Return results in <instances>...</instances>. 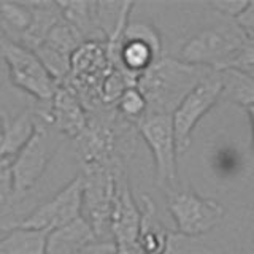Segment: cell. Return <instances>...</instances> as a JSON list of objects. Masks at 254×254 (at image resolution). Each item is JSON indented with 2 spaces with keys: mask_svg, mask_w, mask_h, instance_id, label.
<instances>
[{
  "mask_svg": "<svg viewBox=\"0 0 254 254\" xmlns=\"http://www.w3.org/2000/svg\"><path fill=\"white\" fill-rule=\"evenodd\" d=\"M230 68H237L243 71V73L250 75L251 78H254V40L246 38L243 48L240 50V53H238L234 65Z\"/></svg>",
  "mask_w": 254,
  "mask_h": 254,
  "instance_id": "obj_21",
  "label": "cell"
},
{
  "mask_svg": "<svg viewBox=\"0 0 254 254\" xmlns=\"http://www.w3.org/2000/svg\"><path fill=\"white\" fill-rule=\"evenodd\" d=\"M2 34L13 42L19 43L32 22V10L29 2H0Z\"/></svg>",
  "mask_w": 254,
  "mask_h": 254,
  "instance_id": "obj_18",
  "label": "cell"
},
{
  "mask_svg": "<svg viewBox=\"0 0 254 254\" xmlns=\"http://www.w3.org/2000/svg\"><path fill=\"white\" fill-rule=\"evenodd\" d=\"M245 42L246 37L237 22L224 19L190 37L181 46L178 59L192 65L222 71L234 65Z\"/></svg>",
  "mask_w": 254,
  "mask_h": 254,
  "instance_id": "obj_2",
  "label": "cell"
},
{
  "mask_svg": "<svg viewBox=\"0 0 254 254\" xmlns=\"http://www.w3.org/2000/svg\"><path fill=\"white\" fill-rule=\"evenodd\" d=\"M210 6L216 13H219L222 18L235 21L248 6V2L246 0H222V2H211Z\"/></svg>",
  "mask_w": 254,
  "mask_h": 254,
  "instance_id": "obj_22",
  "label": "cell"
},
{
  "mask_svg": "<svg viewBox=\"0 0 254 254\" xmlns=\"http://www.w3.org/2000/svg\"><path fill=\"white\" fill-rule=\"evenodd\" d=\"M211 71L214 70L162 56L137 81V87L148 102V115L172 116Z\"/></svg>",
  "mask_w": 254,
  "mask_h": 254,
  "instance_id": "obj_1",
  "label": "cell"
},
{
  "mask_svg": "<svg viewBox=\"0 0 254 254\" xmlns=\"http://www.w3.org/2000/svg\"><path fill=\"white\" fill-rule=\"evenodd\" d=\"M48 234L45 230L14 227L3 230L0 238L2 254H46Z\"/></svg>",
  "mask_w": 254,
  "mask_h": 254,
  "instance_id": "obj_16",
  "label": "cell"
},
{
  "mask_svg": "<svg viewBox=\"0 0 254 254\" xmlns=\"http://www.w3.org/2000/svg\"><path fill=\"white\" fill-rule=\"evenodd\" d=\"M16 202V188L10 162H0V229L5 226Z\"/></svg>",
  "mask_w": 254,
  "mask_h": 254,
  "instance_id": "obj_20",
  "label": "cell"
},
{
  "mask_svg": "<svg viewBox=\"0 0 254 254\" xmlns=\"http://www.w3.org/2000/svg\"><path fill=\"white\" fill-rule=\"evenodd\" d=\"M141 221L138 245L143 254H165L170 234L157 218L156 205L148 194L141 195Z\"/></svg>",
  "mask_w": 254,
  "mask_h": 254,
  "instance_id": "obj_14",
  "label": "cell"
},
{
  "mask_svg": "<svg viewBox=\"0 0 254 254\" xmlns=\"http://www.w3.org/2000/svg\"><path fill=\"white\" fill-rule=\"evenodd\" d=\"M127 172L126 167L113 169L107 165H81L84 188L83 216L92 226L97 240H113L111 219L118 194V178Z\"/></svg>",
  "mask_w": 254,
  "mask_h": 254,
  "instance_id": "obj_3",
  "label": "cell"
},
{
  "mask_svg": "<svg viewBox=\"0 0 254 254\" xmlns=\"http://www.w3.org/2000/svg\"><path fill=\"white\" fill-rule=\"evenodd\" d=\"M116 111L126 121L137 126L143 118L148 115V102L143 92L137 86L129 87L123 92V95L116 102Z\"/></svg>",
  "mask_w": 254,
  "mask_h": 254,
  "instance_id": "obj_19",
  "label": "cell"
},
{
  "mask_svg": "<svg viewBox=\"0 0 254 254\" xmlns=\"http://www.w3.org/2000/svg\"><path fill=\"white\" fill-rule=\"evenodd\" d=\"M167 210L178 234L188 238L210 234L224 218V208L216 200L181 188L167 192Z\"/></svg>",
  "mask_w": 254,
  "mask_h": 254,
  "instance_id": "obj_7",
  "label": "cell"
},
{
  "mask_svg": "<svg viewBox=\"0 0 254 254\" xmlns=\"http://www.w3.org/2000/svg\"><path fill=\"white\" fill-rule=\"evenodd\" d=\"M0 30H2V18H0Z\"/></svg>",
  "mask_w": 254,
  "mask_h": 254,
  "instance_id": "obj_26",
  "label": "cell"
},
{
  "mask_svg": "<svg viewBox=\"0 0 254 254\" xmlns=\"http://www.w3.org/2000/svg\"><path fill=\"white\" fill-rule=\"evenodd\" d=\"M35 115L56 132L73 140L84 132L89 123V111L67 83H61L53 100L45 103V108L37 110Z\"/></svg>",
  "mask_w": 254,
  "mask_h": 254,
  "instance_id": "obj_11",
  "label": "cell"
},
{
  "mask_svg": "<svg viewBox=\"0 0 254 254\" xmlns=\"http://www.w3.org/2000/svg\"><path fill=\"white\" fill-rule=\"evenodd\" d=\"M95 240L97 235L92 226L81 216L48 234L46 254H79Z\"/></svg>",
  "mask_w": 254,
  "mask_h": 254,
  "instance_id": "obj_13",
  "label": "cell"
},
{
  "mask_svg": "<svg viewBox=\"0 0 254 254\" xmlns=\"http://www.w3.org/2000/svg\"><path fill=\"white\" fill-rule=\"evenodd\" d=\"M162 58V38L153 24L129 21L119 43V68L137 79Z\"/></svg>",
  "mask_w": 254,
  "mask_h": 254,
  "instance_id": "obj_9",
  "label": "cell"
},
{
  "mask_svg": "<svg viewBox=\"0 0 254 254\" xmlns=\"http://www.w3.org/2000/svg\"><path fill=\"white\" fill-rule=\"evenodd\" d=\"M0 58L5 61L8 76L14 87L38 103H50L53 100L59 83L50 75L34 51L0 32Z\"/></svg>",
  "mask_w": 254,
  "mask_h": 254,
  "instance_id": "obj_4",
  "label": "cell"
},
{
  "mask_svg": "<svg viewBox=\"0 0 254 254\" xmlns=\"http://www.w3.org/2000/svg\"><path fill=\"white\" fill-rule=\"evenodd\" d=\"M138 133L153 154L157 186L170 192L180 188L178 181V146L175 138L172 116L146 115L137 124Z\"/></svg>",
  "mask_w": 254,
  "mask_h": 254,
  "instance_id": "obj_5",
  "label": "cell"
},
{
  "mask_svg": "<svg viewBox=\"0 0 254 254\" xmlns=\"http://www.w3.org/2000/svg\"><path fill=\"white\" fill-rule=\"evenodd\" d=\"M237 26L248 40H254V2H248L245 11L235 19Z\"/></svg>",
  "mask_w": 254,
  "mask_h": 254,
  "instance_id": "obj_23",
  "label": "cell"
},
{
  "mask_svg": "<svg viewBox=\"0 0 254 254\" xmlns=\"http://www.w3.org/2000/svg\"><path fill=\"white\" fill-rule=\"evenodd\" d=\"M32 10V22L26 34L19 40V45L35 51L50 35L56 24L62 21V13L58 2H29Z\"/></svg>",
  "mask_w": 254,
  "mask_h": 254,
  "instance_id": "obj_15",
  "label": "cell"
},
{
  "mask_svg": "<svg viewBox=\"0 0 254 254\" xmlns=\"http://www.w3.org/2000/svg\"><path fill=\"white\" fill-rule=\"evenodd\" d=\"M222 78V99L250 108L254 105V78L237 68H227L221 71Z\"/></svg>",
  "mask_w": 254,
  "mask_h": 254,
  "instance_id": "obj_17",
  "label": "cell"
},
{
  "mask_svg": "<svg viewBox=\"0 0 254 254\" xmlns=\"http://www.w3.org/2000/svg\"><path fill=\"white\" fill-rule=\"evenodd\" d=\"M251 119V129H253V151H254V105H251L250 108H246Z\"/></svg>",
  "mask_w": 254,
  "mask_h": 254,
  "instance_id": "obj_25",
  "label": "cell"
},
{
  "mask_svg": "<svg viewBox=\"0 0 254 254\" xmlns=\"http://www.w3.org/2000/svg\"><path fill=\"white\" fill-rule=\"evenodd\" d=\"M79 254H119V250L115 240H95Z\"/></svg>",
  "mask_w": 254,
  "mask_h": 254,
  "instance_id": "obj_24",
  "label": "cell"
},
{
  "mask_svg": "<svg viewBox=\"0 0 254 254\" xmlns=\"http://www.w3.org/2000/svg\"><path fill=\"white\" fill-rule=\"evenodd\" d=\"M0 116H2L0 162L11 164L34 135L37 129V116L32 110H22L18 115L0 113Z\"/></svg>",
  "mask_w": 254,
  "mask_h": 254,
  "instance_id": "obj_12",
  "label": "cell"
},
{
  "mask_svg": "<svg viewBox=\"0 0 254 254\" xmlns=\"http://www.w3.org/2000/svg\"><path fill=\"white\" fill-rule=\"evenodd\" d=\"M83 178L78 173L53 197L40 202L37 208L24 219L21 227L51 232L54 229L70 224L71 221L83 216Z\"/></svg>",
  "mask_w": 254,
  "mask_h": 254,
  "instance_id": "obj_10",
  "label": "cell"
},
{
  "mask_svg": "<svg viewBox=\"0 0 254 254\" xmlns=\"http://www.w3.org/2000/svg\"><path fill=\"white\" fill-rule=\"evenodd\" d=\"M51 129L53 127L37 118L34 135L11 162L16 198H21L37 189L38 183L45 178L54 154L58 153L59 141L54 138Z\"/></svg>",
  "mask_w": 254,
  "mask_h": 254,
  "instance_id": "obj_6",
  "label": "cell"
},
{
  "mask_svg": "<svg viewBox=\"0 0 254 254\" xmlns=\"http://www.w3.org/2000/svg\"><path fill=\"white\" fill-rule=\"evenodd\" d=\"M222 99V78L221 71H211L188 97L173 111L172 121L177 138L178 154H185L192 141V133L197 124L206 113Z\"/></svg>",
  "mask_w": 254,
  "mask_h": 254,
  "instance_id": "obj_8",
  "label": "cell"
}]
</instances>
